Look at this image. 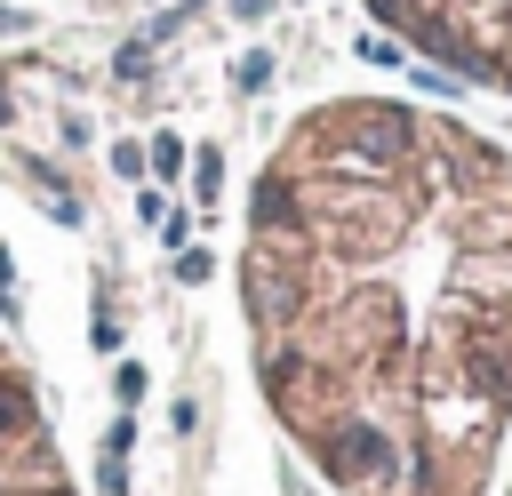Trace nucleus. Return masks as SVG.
<instances>
[{
    "instance_id": "1",
    "label": "nucleus",
    "mask_w": 512,
    "mask_h": 496,
    "mask_svg": "<svg viewBox=\"0 0 512 496\" xmlns=\"http://www.w3.org/2000/svg\"><path fill=\"white\" fill-rule=\"evenodd\" d=\"M232 304L256 400L328 496H504L512 144L432 96L336 88L264 144Z\"/></svg>"
},
{
    "instance_id": "2",
    "label": "nucleus",
    "mask_w": 512,
    "mask_h": 496,
    "mask_svg": "<svg viewBox=\"0 0 512 496\" xmlns=\"http://www.w3.org/2000/svg\"><path fill=\"white\" fill-rule=\"evenodd\" d=\"M368 24L440 80L512 104V0H360Z\"/></svg>"
},
{
    "instance_id": "3",
    "label": "nucleus",
    "mask_w": 512,
    "mask_h": 496,
    "mask_svg": "<svg viewBox=\"0 0 512 496\" xmlns=\"http://www.w3.org/2000/svg\"><path fill=\"white\" fill-rule=\"evenodd\" d=\"M0 496H80L64 432L16 344H0Z\"/></svg>"
},
{
    "instance_id": "4",
    "label": "nucleus",
    "mask_w": 512,
    "mask_h": 496,
    "mask_svg": "<svg viewBox=\"0 0 512 496\" xmlns=\"http://www.w3.org/2000/svg\"><path fill=\"white\" fill-rule=\"evenodd\" d=\"M504 496H512V472H504Z\"/></svg>"
}]
</instances>
